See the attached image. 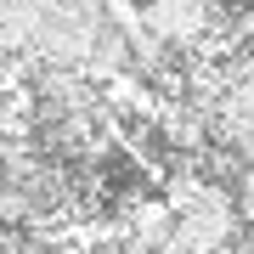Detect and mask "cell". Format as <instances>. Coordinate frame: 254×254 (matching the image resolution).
Masks as SVG:
<instances>
[{"label": "cell", "instance_id": "cell-1", "mask_svg": "<svg viewBox=\"0 0 254 254\" xmlns=\"http://www.w3.org/2000/svg\"><path fill=\"white\" fill-rule=\"evenodd\" d=\"M243 46H254V6L243 11Z\"/></svg>", "mask_w": 254, "mask_h": 254}]
</instances>
